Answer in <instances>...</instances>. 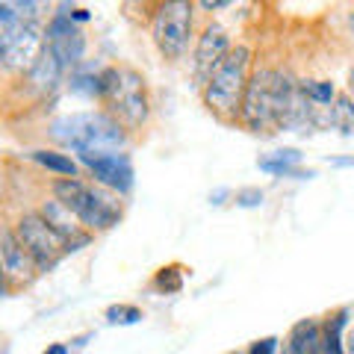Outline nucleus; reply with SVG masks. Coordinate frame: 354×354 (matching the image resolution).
I'll return each instance as SVG.
<instances>
[{
    "label": "nucleus",
    "mask_w": 354,
    "mask_h": 354,
    "mask_svg": "<svg viewBox=\"0 0 354 354\" xmlns=\"http://www.w3.org/2000/svg\"><path fill=\"white\" fill-rule=\"evenodd\" d=\"M328 165H334V169H354V153L351 157H330Z\"/></svg>",
    "instance_id": "393cba45"
},
{
    "label": "nucleus",
    "mask_w": 354,
    "mask_h": 354,
    "mask_svg": "<svg viewBox=\"0 0 354 354\" xmlns=\"http://www.w3.org/2000/svg\"><path fill=\"white\" fill-rule=\"evenodd\" d=\"M97 104L127 133L145 130L153 115L148 77L133 65H106V68H101V97H97Z\"/></svg>",
    "instance_id": "f03ea898"
},
{
    "label": "nucleus",
    "mask_w": 354,
    "mask_h": 354,
    "mask_svg": "<svg viewBox=\"0 0 354 354\" xmlns=\"http://www.w3.org/2000/svg\"><path fill=\"white\" fill-rule=\"evenodd\" d=\"M39 213H41V218L48 221V225L57 230V234L65 239V245H68V254H77V251H83V248H88L95 242V234H88V230L77 221V216L71 213L68 207H65L62 201H57V198H41L39 201Z\"/></svg>",
    "instance_id": "9b49d317"
},
{
    "label": "nucleus",
    "mask_w": 354,
    "mask_h": 354,
    "mask_svg": "<svg viewBox=\"0 0 354 354\" xmlns=\"http://www.w3.org/2000/svg\"><path fill=\"white\" fill-rule=\"evenodd\" d=\"M9 295V283H6V274H3V263H0V298Z\"/></svg>",
    "instance_id": "cd10ccee"
},
{
    "label": "nucleus",
    "mask_w": 354,
    "mask_h": 354,
    "mask_svg": "<svg viewBox=\"0 0 354 354\" xmlns=\"http://www.w3.org/2000/svg\"><path fill=\"white\" fill-rule=\"evenodd\" d=\"M77 162L83 165V171L92 177V183L104 186V189L115 192L118 198H127L136 183V171H133V157L127 151L115 153H86L77 157Z\"/></svg>",
    "instance_id": "6e6552de"
},
{
    "label": "nucleus",
    "mask_w": 354,
    "mask_h": 354,
    "mask_svg": "<svg viewBox=\"0 0 354 354\" xmlns=\"http://www.w3.org/2000/svg\"><path fill=\"white\" fill-rule=\"evenodd\" d=\"M298 86H301V92H304V97H307L310 104L322 106V109L334 106L337 95H339V86L334 80H328V77H304Z\"/></svg>",
    "instance_id": "f3484780"
},
{
    "label": "nucleus",
    "mask_w": 354,
    "mask_h": 354,
    "mask_svg": "<svg viewBox=\"0 0 354 354\" xmlns=\"http://www.w3.org/2000/svg\"><path fill=\"white\" fill-rule=\"evenodd\" d=\"M346 92L354 97V65H351V68H348V83H346Z\"/></svg>",
    "instance_id": "c85d7f7f"
},
{
    "label": "nucleus",
    "mask_w": 354,
    "mask_h": 354,
    "mask_svg": "<svg viewBox=\"0 0 354 354\" xmlns=\"http://www.w3.org/2000/svg\"><path fill=\"white\" fill-rule=\"evenodd\" d=\"M30 160L36 162L39 169L57 174V177H80L83 174V165L77 162V157H71V153H65L59 148H32Z\"/></svg>",
    "instance_id": "2eb2a0df"
},
{
    "label": "nucleus",
    "mask_w": 354,
    "mask_h": 354,
    "mask_svg": "<svg viewBox=\"0 0 354 354\" xmlns=\"http://www.w3.org/2000/svg\"><path fill=\"white\" fill-rule=\"evenodd\" d=\"M234 36L225 24L218 21H207V24L198 30V39L192 44V57H189V65H192V86L201 92L204 83L209 80V74L216 71V65L221 62L234 48Z\"/></svg>",
    "instance_id": "0eeeda50"
},
{
    "label": "nucleus",
    "mask_w": 354,
    "mask_h": 354,
    "mask_svg": "<svg viewBox=\"0 0 354 354\" xmlns=\"http://www.w3.org/2000/svg\"><path fill=\"white\" fill-rule=\"evenodd\" d=\"M234 204L239 209H260L266 204V192L260 186H242V189L234 192Z\"/></svg>",
    "instance_id": "412c9836"
},
{
    "label": "nucleus",
    "mask_w": 354,
    "mask_h": 354,
    "mask_svg": "<svg viewBox=\"0 0 354 354\" xmlns=\"http://www.w3.org/2000/svg\"><path fill=\"white\" fill-rule=\"evenodd\" d=\"M330 130H337L339 136H354V97L339 88L334 106H330Z\"/></svg>",
    "instance_id": "a211bd4d"
},
{
    "label": "nucleus",
    "mask_w": 354,
    "mask_h": 354,
    "mask_svg": "<svg viewBox=\"0 0 354 354\" xmlns=\"http://www.w3.org/2000/svg\"><path fill=\"white\" fill-rule=\"evenodd\" d=\"M192 0H165L151 12V41L165 62H180L198 39Z\"/></svg>",
    "instance_id": "39448f33"
},
{
    "label": "nucleus",
    "mask_w": 354,
    "mask_h": 354,
    "mask_svg": "<svg viewBox=\"0 0 354 354\" xmlns=\"http://www.w3.org/2000/svg\"><path fill=\"white\" fill-rule=\"evenodd\" d=\"M227 354H245V351H227Z\"/></svg>",
    "instance_id": "7c9ffc66"
},
{
    "label": "nucleus",
    "mask_w": 354,
    "mask_h": 354,
    "mask_svg": "<svg viewBox=\"0 0 354 354\" xmlns=\"http://www.w3.org/2000/svg\"><path fill=\"white\" fill-rule=\"evenodd\" d=\"M50 195L68 207L77 221L95 236L113 230L124 218V198L83 177H57L50 180Z\"/></svg>",
    "instance_id": "20e7f679"
},
{
    "label": "nucleus",
    "mask_w": 354,
    "mask_h": 354,
    "mask_svg": "<svg viewBox=\"0 0 354 354\" xmlns=\"http://www.w3.org/2000/svg\"><path fill=\"white\" fill-rule=\"evenodd\" d=\"M351 322V307H337L322 316V354H346V330Z\"/></svg>",
    "instance_id": "4468645a"
},
{
    "label": "nucleus",
    "mask_w": 354,
    "mask_h": 354,
    "mask_svg": "<svg viewBox=\"0 0 354 354\" xmlns=\"http://www.w3.org/2000/svg\"><path fill=\"white\" fill-rule=\"evenodd\" d=\"M346 354H354V322L346 330Z\"/></svg>",
    "instance_id": "bb28decb"
},
{
    "label": "nucleus",
    "mask_w": 354,
    "mask_h": 354,
    "mask_svg": "<svg viewBox=\"0 0 354 354\" xmlns=\"http://www.w3.org/2000/svg\"><path fill=\"white\" fill-rule=\"evenodd\" d=\"M41 354H71V346H68V342H50V346L44 348Z\"/></svg>",
    "instance_id": "a878e982"
},
{
    "label": "nucleus",
    "mask_w": 354,
    "mask_h": 354,
    "mask_svg": "<svg viewBox=\"0 0 354 354\" xmlns=\"http://www.w3.org/2000/svg\"><path fill=\"white\" fill-rule=\"evenodd\" d=\"M104 319H106V325H121V328H127V325H139L142 319H145V313H142V307H136V304L118 301V304H109V307L104 310Z\"/></svg>",
    "instance_id": "aec40b11"
},
{
    "label": "nucleus",
    "mask_w": 354,
    "mask_h": 354,
    "mask_svg": "<svg viewBox=\"0 0 354 354\" xmlns=\"http://www.w3.org/2000/svg\"><path fill=\"white\" fill-rule=\"evenodd\" d=\"M92 337H95V334H83V337L71 339V342H74V348H83V346H86V339H92Z\"/></svg>",
    "instance_id": "c756f323"
},
{
    "label": "nucleus",
    "mask_w": 354,
    "mask_h": 354,
    "mask_svg": "<svg viewBox=\"0 0 354 354\" xmlns=\"http://www.w3.org/2000/svg\"><path fill=\"white\" fill-rule=\"evenodd\" d=\"M254 48L248 41H236L230 53L216 65V71L209 74V80L204 83L201 104L207 106V113L221 124H239V109L242 97H245L248 80L254 74Z\"/></svg>",
    "instance_id": "7ed1b4c3"
},
{
    "label": "nucleus",
    "mask_w": 354,
    "mask_h": 354,
    "mask_svg": "<svg viewBox=\"0 0 354 354\" xmlns=\"http://www.w3.org/2000/svg\"><path fill=\"white\" fill-rule=\"evenodd\" d=\"M44 44L57 53L68 74L86 62V48H88L86 32L83 27L71 24V18L65 12H53L48 18V24H44Z\"/></svg>",
    "instance_id": "1a4fd4ad"
},
{
    "label": "nucleus",
    "mask_w": 354,
    "mask_h": 354,
    "mask_svg": "<svg viewBox=\"0 0 354 354\" xmlns=\"http://www.w3.org/2000/svg\"><path fill=\"white\" fill-rule=\"evenodd\" d=\"M227 198H234V192H230L227 186H218L216 192H209V204H213V207H221V204L227 201Z\"/></svg>",
    "instance_id": "b1692460"
},
{
    "label": "nucleus",
    "mask_w": 354,
    "mask_h": 354,
    "mask_svg": "<svg viewBox=\"0 0 354 354\" xmlns=\"http://www.w3.org/2000/svg\"><path fill=\"white\" fill-rule=\"evenodd\" d=\"M183 281H186V272L180 263H169L162 269L153 272V281H151V290L160 292V295H177L183 290Z\"/></svg>",
    "instance_id": "6ab92c4d"
},
{
    "label": "nucleus",
    "mask_w": 354,
    "mask_h": 354,
    "mask_svg": "<svg viewBox=\"0 0 354 354\" xmlns=\"http://www.w3.org/2000/svg\"><path fill=\"white\" fill-rule=\"evenodd\" d=\"M301 160L304 153L298 148H274L269 153H263L257 157V169L272 174V177H292V180H310V177H316L313 169H301Z\"/></svg>",
    "instance_id": "ddd939ff"
},
{
    "label": "nucleus",
    "mask_w": 354,
    "mask_h": 354,
    "mask_svg": "<svg viewBox=\"0 0 354 354\" xmlns=\"http://www.w3.org/2000/svg\"><path fill=\"white\" fill-rule=\"evenodd\" d=\"M12 227H15V234L21 239V245H24L30 251V257L36 260L41 274L53 272L65 257H68V245H65V239L41 218L39 209H27V213H21Z\"/></svg>",
    "instance_id": "423d86ee"
},
{
    "label": "nucleus",
    "mask_w": 354,
    "mask_h": 354,
    "mask_svg": "<svg viewBox=\"0 0 354 354\" xmlns=\"http://www.w3.org/2000/svg\"><path fill=\"white\" fill-rule=\"evenodd\" d=\"M281 351V339L278 337H263L257 342H251L245 354H278Z\"/></svg>",
    "instance_id": "4be33fe9"
},
{
    "label": "nucleus",
    "mask_w": 354,
    "mask_h": 354,
    "mask_svg": "<svg viewBox=\"0 0 354 354\" xmlns=\"http://www.w3.org/2000/svg\"><path fill=\"white\" fill-rule=\"evenodd\" d=\"M0 263H3L9 292L27 290V286L41 274L36 260L30 257V251L21 245L15 227H0Z\"/></svg>",
    "instance_id": "9d476101"
},
{
    "label": "nucleus",
    "mask_w": 354,
    "mask_h": 354,
    "mask_svg": "<svg viewBox=\"0 0 354 354\" xmlns=\"http://www.w3.org/2000/svg\"><path fill=\"white\" fill-rule=\"evenodd\" d=\"M65 80H68V71H65V65L59 62L57 53H53L48 44H44L41 53H39V59L32 62V68L27 71V86L39 97H50V95L59 92Z\"/></svg>",
    "instance_id": "f8f14e48"
},
{
    "label": "nucleus",
    "mask_w": 354,
    "mask_h": 354,
    "mask_svg": "<svg viewBox=\"0 0 354 354\" xmlns=\"http://www.w3.org/2000/svg\"><path fill=\"white\" fill-rule=\"evenodd\" d=\"M198 9H204V12H221V9H230L234 3L230 0H201V3H195Z\"/></svg>",
    "instance_id": "5701e85b"
},
{
    "label": "nucleus",
    "mask_w": 354,
    "mask_h": 354,
    "mask_svg": "<svg viewBox=\"0 0 354 354\" xmlns=\"http://www.w3.org/2000/svg\"><path fill=\"white\" fill-rule=\"evenodd\" d=\"M48 136L57 142L59 151L71 157L86 153H115L127 151L130 133L104 109H80V113L59 115L48 124Z\"/></svg>",
    "instance_id": "f257e3e1"
},
{
    "label": "nucleus",
    "mask_w": 354,
    "mask_h": 354,
    "mask_svg": "<svg viewBox=\"0 0 354 354\" xmlns=\"http://www.w3.org/2000/svg\"><path fill=\"white\" fill-rule=\"evenodd\" d=\"M68 92L77 95V97H83V101H95L97 104V97H101V68H88V65L83 62L80 68H74L68 74Z\"/></svg>",
    "instance_id": "dca6fc26"
}]
</instances>
